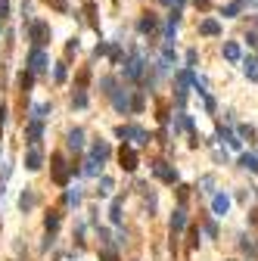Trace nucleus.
Listing matches in <instances>:
<instances>
[{
    "instance_id": "obj_47",
    "label": "nucleus",
    "mask_w": 258,
    "mask_h": 261,
    "mask_svg": "<svg viewBox=\"0 0 258 261\" xmlns=\"http://www.w3.org/2000/svg\"><path fill=\"white\" fill-rule=\"evenodd\" d=\"M159 3H174V0H159Z\"/></svg>"
},
{
    "instance_id": "obj_18",
    "label": "nucleus",
    "mask_w": 258,
    "mask_h": 261,
    "mask_svg": "<svg viewBox=\"0 0 258 261\" xmlns=\"http://www.w3.org/2000/svg\"><path fill=\"white\" fill-rule=\"evenodd\" d=\"M103 165H106V162H97L93 156H87V159H84V165H81V174H87V177H100Z\"/></svg>"
},
{
    "instance_id": "obj_32",
    "label": "nucleus",
    "mask_w": 258,
    "mask_h": 261,
    "mask_svg": "<svg viewBox=\"0 0 258 261\" xmlns=\"http://www.w3.org/2000/svg\"><path fill=\"white\" fill-rule=\"evenodd\" d=\"M100 87H103V93H106V97H112V93H115V78H100Z\"/></svg>"
},
{
    "instance_id": "obj_36",
    "label": "nucleus",
    "mask_w": 258,
    "mask_h": 261,
    "mask_svg": "<svg viewBox=\"0 0 258 261\" xmlns=\"http://www.w3.org/2000/svg\"><path fill=\"white\" fill-rule=\"evenodd\" d=\"M240 249H243V252H255V243H249V236H240Z\"/></svg>"
},
{
    "instance_id": "obj_37",
    "label": "nucleus",
    "mask_w": 258,
    "mask_h": 261,
    "mask_svg": "<svg viewBox=\"0 0 258 261\" xmlns=\"http://www.w3.org/2000/svg\"><path fill=\"white\" fill-rule=\"evenodd\" d=\"M212 156H215V162H218V165H227V162H230V156H227V152H224V149H215V152H212Z\"/></svg>"
},
{
    "instance_id": "obj_12",
    "label": "nucleus",
    "mask_w": 258,
    "mask_h": 261,
    "mask_svg": "<svg viewBox=\"0 0 258 261\" xmlns=\"http://www.w3.org/2000/svg\"><path fill=\"white\" fill-rule=\"evenodd\" d=\"M227 211H230V196L227 193H215L212 196V215L215 218H224Z\"/></svg>"
},
{
    "instance_id": "obj_19",
    "label": "nucleus",
    "mask_w": 258,
    "mask_h": 261,
    "mask_svg": "<svg viewBox=\"0 0 258 261\" xmlns=\"http://www.w3.org/2000/svg\"><path fill=\"white\" fill-rule=\"evenodd\" d=\"M109 221L115 224V227H122V196H112V202H109Z\"/></svg>"
},
{
    "instance_id": "obj_10",
    "label": "nucleus",
    "mask_w": 258,
    "mask_h": 261,
    "mask_svg": "<svg viewBox=\"0 0 258 261\" xmlns=\"http://www.w3.org/2000/svg\"><path fill=\"white\" fill-rule=\"evenodd\" d=\"M25 168H28V171H41V168H44V152H41V146H28V149H25Z\"/></svg>"
},
{
    "instance_id": "obj_5",
    "label": "nucleus",
    "mask_w": 258,
    "mask_h": 261,
    "mask_svg": "<svg viewBox=\"0 0 258 261\" xmlns=\"http://www.w3.org/2000/svg\"><path fill=\"white\" fill-rule=\"evenodd\" d=\"M152 174H156V177H159L162 184H171V187H174V184L181 181V174H178V168H174L171 162H165V159L152 162Z\"/></svg>"
},
{
    "instance_id": "obj_8",
    "label": "nucleus",
    "mask_w": 258,
    "mask_h": 261,
    "mask_svg": "<svg viewBox=\"0 0 258 261\" xmlns=\"http://www.w3.org/2000/svg\"><path fill=\"white\" fill-rule=\"evenodd\" d=\"M143 75H146L143 59H140V56H131V59L125 63V78H128V81H140Z\"/></svg>"
},
{
    "instance_id": "obj_27",
    "label": "nucleus",
    "mask_w": 258,
    "mask_h": 261,
    "mask_svg": "<svg viewBox=\"0 0 258 261\" xmlns=\"http://www.w3.org/2000/svg\"><path fill=\"white\" fill-rule=\"evenodd\" d=\"M47 115H50V103H38V106H31V118H38V122H44Z\"/></svg>"
},
{
    "instance_id": "obj_38",
    "label": "nucleus",
    "mask_w": 258,
    "mask_h": 261,
    "mask_svg": "<svg viewBox=\"0 0 258 261\" xmlns=\"http://www.w3.org/2000/svg\"><path fill=\"white\" fill-rule=\"evenodd\" d=\"M31 84H34V75H31V72H25V75H22V90L28 93V90H31Z\"/></svg>"
},
{
    "instance_id": "obj_2",
    "label": "nucleus",
    "mask_w": 258,
    "mask_h": 261,
    "mask_svg": "<svg viewBox=\"0 0 258 261\" xmlns=\"http://www.w3.org/2000/svg\"><path fill=\"white\" fill-rule=\"evenodd\" d=\"M50 162H53V181L60 184V187H68V177L81 171V168H75V165H68V162L60 156V152H53V156H50Z\"/></svg>"
},
{
    "instance_id": "obj_14",
    "label": "nucleus",
    "mask_w": 258,
    "mask_h": 261,
    "mask_svg": "<svg viewBox=\"0 0 258 261\" xmlns=\"http://www.w3.org/2000/svg\"><path fill=\"white\" fill-rule=\"evenodd\" d=\"M90 156L97 159V162H106L112 156V146L106 143V140H93V143H90Z\"/></svg>"
},
{
    "instance_id": "obj_24",
    "label": "nucleus",
    "mask_w": 258,
    "mask_h": 261,
    "mask_svg": "<svg viewBox=\"0 0 258 261\" xmlns=\"http://www.w3.org/2000/svg\"><path fill=\"white\" fill-rule=\"evenodd\" d=\"M224 59H227V63H240V59H243V53H240V44L227 41V44H224Z\"/></svg>"
},
{
    "instance_id": "obj_45",
    "label": "nucleus",
    "mask_w": 258,
    "mask_h": 261,
    "mask_svg": "<svg viewBox=\"0 0 258 261\" xmlns=\"http://www.w3.org/2000/svg\"><path fill=\"white\" fill-rule=\"evenodd\" d=\"M246 41H249V47H258V34H255V31H249V38H246Z\"/></svg>"
},
{
    "instance_id": "obj_21",
    "label": "nucleus",
    "mask_w": 258,
    "mask_h": 261,
    "mask_svg": "<svg viewBox=\"0 0 258 261\" xmlns=\"http://www.w3.org/2000/svg\"><path fill=\"white\" fill-rule=\"evenodd\" d=\"M240 63H243V72H246V78H249V81H258V59L246 56V59H240Z\"/></svg>"
},
{
    "instance_id": "obj_13",
    "label": "nucleus",
    "mask_w": 258,
    "mask_h": 261,
    "mask_svg": "<svg viewBox=\"0 0 258 261\" xmlns=\"http://www.w3.org/2000/svg\"><path fill=\"white\" fill-rule=\"evenodd\" d=\"M218 140H221V143H227L230 149H243V140H240V134H233V130H230V128H224V125L218 128Z\"/></svg>"
},
{
    "instance_id": "obj_1",
    "label": "nucleus",
    "mask_w": 258,
    "mask_h": 261,
    "mask_svg": "<svg viewBox=\"0 0 258 261\" xmlns=\"http://www.w3.org/2000/svg\"><path fill=\"white\" fill-rule=\"evenodd\" d=\"M115 137L128 140L131 146H146L149 143V134L140 125H119V128H115Z\"/></svg>"
},
{
    "instance_id": "obj_7",
    "label": "nucleus",
    "mask_w": 258,
    "mask_h": 261,
    "mask_svg": "<svg viewBox=\"0 0 258 261\" xmlns=\"http://www.w3.org/2000/svg\"><path fill=\"white\" fill-rule=\"evenodd\" d=\"M65 146L72 149V152H84L87 149V134H84V128H72L65 134Z\"/></svg>"
},
{
    "instance_id": "obj_29",
    "label": "nucleus",
    "mask_w": 258,
    "mask_h": 261,
    "mask_svg": "<svg viewBox=\"0 0 258 261\" xmlns=\"http://www.w3.org/2000/svg\"><path fill=\"white\" fill-rule=\"evenodd\" d=\"M237 134H240V140H249V143H255V128L252 125H240V130H237Z\"/></svg>"
},
{
    "instance_id": "obj_31",
    "label": "nucleus",
    "mask_w": 258,
    "mask_h": 261,
    "mask_svg": "<svg viewBox=\"0 0 258 261\" xmlns=\"http://www.w3.org/2000/svg\"><path fill=\"white\" fill-rule=\"evenodd\" d=\"M202 230H205L208 240H218V224H215L212 218H205V221H202Z\"/></svg>"
},
{
    "instance_id": "obj_39",
    "label": "nucleus",
    "mask_w": 258,
    "mask_h": 261,
    "mask_svg": "<svg viewBox=\"0 0 258 261\" xmlns=\"http://www.w3.org/2000/svg\"><path fill=\"white\" fill-rule=\"evenodd\" d=\"M9 16V0H0V19Z\"/></svg>"
},
{
    "instance_id": "obj_35",
    "label": "nucleus",
    "mask_w": 258,
    "mask_h": 261,
    "mask_svg": "<svg viewBox=\"0 0 258 261\" xmlns=\"http://www.w3.org/2000/svg\"><path fill=\"white\" fill-rule=\"evenodd\" d=\"M137 112H143V93L140 90H134V115Z\"/></svg>"
},
{
    "instance_id": "obj_6",
    "label": "nucleus",
    "mask_w": 258,
    "mask_h": 261,
    "mask_svg": "<svg viewBox=\"0 0 258 261\" xmlns=\"http://www.w3.org/2000/svg\"><path fill=\"white\" fill-rule=\"evenodd\" d=\"M47 68H50V56L44 53V47H31V53H28V72L31 75H44Z\"/></svg>"
},
{
    "instance_id": "obj_40",
    "label": "nucleus",
    "mask_w": 258,
    "mask_h": 261,
    "mask_svg": "<svg viewBox=\"0 0 258 261\" xmlns=\"http://www.w3.org/2000/svg\"><path fill=\"white\" fill-rule=\"evenodd\" d=\"M53 240H56V236H53V233H47V236H44V246H41V249H44V252H47V249H53Z\"/></svg>"
},
{
    "instance_id": "obj_20",
    "label": "nucleus",
    "mask_w": 258,
    "mask_h": 261,
    "mask_svg": "<svg viewBox=\"0 0 258 261\" xmlns=\"http://www.w3.org/2000/svg\"><path fill=\"white\" fill-rule=\"evenodd\" d=\"M81 199H84V193H81V187H78V184L65 190V205H72V208H78V205H81Z\"/></svg>"
},
{
    "instance_id": "obj_23",
    "label": "nucleus",
    "mask_w": 258,
    "mask_h": 261,
    "mask_svg": "<svg viewBox=\"0 0 258 261\" xmlns=\"http://www.w3.org/2000/svg\"><path fill=\"white\" fill-rule=\"evenodd\" d=\"M240 168L258 174V156H255V152H243V156H240Z\"/></svg>"
},
{
    "instance_id": "obj_44",
    "label": "nucleus",
    "mask_w": 258,
    "mask_h": 261,
    "mask_svg": "<svg viewBox=\"0 0 258 261\" xmlns=\"http://www.w3.org/2000/svg\"><path fill=\"white\" fill-rule=\"evenodd\" d=\"M44 3H50V6H56V9H65V0H44Z\"/></svg>"
},
{
    "instance_id": "obj_9",
    "label": "nucleus",
    "mask_w": 258,
    "mask_h": 261,
    "mask_svg": "<svg viewBox=\"0 0 258 261\" xmlns=\"http://www.w3.org/2000/svg\"><path fill=\"white\" fill-rule=\"evenodd\" d=\"M41 137H44V122H38V118H28V125H25V140H28V146H38Z\"/></svg>"
},
{
    "instance_id": "obj_4",
    "label": "nucleus",
    "mask_w": 258,
    "mask_h": 261,
    "mask_svg": "<svg viewBox=\"0 0 258 261\" xmlns=\"http://www.w3.org/2000/svg\"><path fill=\"white\" fill-rule=\"evenodd\" d=\"M112 106H115V112H119V115H134V90H115L112 93Z\"/></svg>"
},
{
    "instance_id": "obj_11",
    "label": "nucleus",
    "mask_w": 258,
    "mask_h": 261,
    "mask_svg": "<svg viewBox=\"0 0 258 261\" xmlns=\"http://www.w3.org/2000/svg\"><path fill=\"white\" fill-rule=\"evenodd\" d=\"M119 162H122L125 171H137V165H140V162H137V149H134V146H122V149H119Z\"/></svg>"
},
{
    "instance_id": "obj_30",
    "label": "nucleus",
    "mask_w": 258,
    "mask_h": 261,
    "mask_svg": "<svg viewBox=\"0 0 258 261\" xmlns=\"http://www.w3.org/2000/svg\"><path fill=\"white\" fill-rule=\"evenodd\" d=\"M240 9H243V0H233V3H227L221 13H224L227 19H233V16H240Z\"/></svg>"
},
{
    "instance_id": "obj_26",
    "label": "nucleus",
    "mask_w": 258,
    "mask_h": 261,
    "mask_svg": "<svg viewBox=\"0 0 258 261\" xmlns=\"http://www.w3.org/2000/svg\"><path fill=\"white\" fill-rule=\"evenodd\" d=\"M199 193H205V196H215L218 190H215V177L212 174H205L202 181H199Z\"/></svg>"
},
{
    "instance_id": "obj_17",
    "label": "nucleus",
    "mask_w": 258,
    "mask_h": 261,
    "mask_svg": "<svg viewBox=\"0 0 258 261\" xmlns=\"http://www.w3.org/2000/svg\"><path fill=\"white\" fill-rule=\"evenodd\" d=\"M184 227H187V208H174L171 211V233L178 236Z\"/></svg>"
},
{
    "instance_id": "obj_22",
    "label": "nucleus",
    "mask_w": 258,
    "mask_h": 261,
    "mask_svg": "<svg viewBox=\"0 0 258 261\" xmlns=\"http://www.w3.org/2000/svg\"><path fill=\"white\" fill-rule=\"evenodd\" d=\"M137 28H140V34H152V31H156V28H159V19L146 13L143 19H140V22H137Z\"/></svg>"
},
{
    "instance_id": "obj_43",
    "label": "nucleus",
    "mask_w": 258,
    "mask_h": 261,
    "mask_svg": "<svg viewBox=\"0 0 258 261\" xmlns=\"http://www.w3.org/2000/svg\"><path fill=\"white\" fill-rule=\"evenodd\" d=\"M103 53H109V44H97V50H93V56H103Z\"/></svg>"
},
{
    "instance_id": "obj_34",
    "label": "nucleus",
    "mask_w": 258,
    "mask_h": 261,
    "mask_svg": "<svg viewBox=\"0 0 258 261\" xmlns=\"http://www.w3.org/2000/svg\"><path fill=\"white\" fill-rule=\"evenodd\" d=\"M65 75H68V68H65V63H56V72H53V78H56V84H63V81H65Z\"/></svg>"
},
{
    "instance_id": "obj_42",
    "label": "nucleus",
    "mask_w": 258,
    "mask_h": 261,
    "mask_svg": "<svg viewBox=\"0 0 258 261\" xmlns=\"http://www.w3.org/2000/svg\"><path fill=\"white\" fill-rule=\"evenodd\" d=\"M109 56H112V63H115V65L122 63V50H119V47H112V53H109Z\"/></svg>"
},
{
    "instance_id": "obj_3",
    "label": "nucleus",
    "mask_w": 258,
    "mask_h": 261,
    "mask_svg": "<svg viewBox=\"0 0 258 261\" xmlns=\"http://www.w3.org/2000/svg\"><path fill=\"white\" fill-rule=\"evenodd\" d=\"M50 25H47V22L44 19H31L28 22V41L34 44V47H47V44H50Z\"/></svg>"
},
{
    "instance_id": "obj_33",
    "label": "nucleus",
    "mask_w": 258,
    "mask_h": 261,
    "mask_svg": "<svg viewBox=\"0 0 258 261\" xmlns=\"http://www.w3.org/2000/svg\"><path fill=\"white\" fill-rule=\"evenodd\" d=\"M72 106H75V109H84V106H87V93H84V90H75Z\"/></svg>"
},
{
    "instance_id": "obj_15",
    "label": "nucleus",
    "mask_w": 258,
    "mask_h": 261,
    "mask_svg": "<svg viewBox=\"0 0 258 261\" xmlns=\"http://www.w3.org/2000/svg\"><path fill=\"white\" fill-rule=\"evenodd\" d=\"M34 205H38V193H34L31 187H25V190H22V193H19V208H22V211H25V215H28V211H31Z\"/></svg>"
},
{
    "instance_id": "obj_41",
    "label": "nucleus",
    "mask_w": 258,
    "mask_h": 261,
    "mask_svg": "<svg viewBox=\"0 0 258 261\" xmlns=\"http://www.w3.org/2000/svg\"><path fill=\"white\" fill-rule=\"evenodd\" d=\"M87 13H90V16L97 13V9H93V3H90V0H87ZM90 25H93V28H100V22H97V19H90Z\"/></svg>"
},
{
    "instance_id": "obj_16",
    "label": "nucleus",
    "mask_w": 258,
    "mask_h": 261,
    "mask_svg": "<svg viewBox=\"0 0 258 261\" xmlns=\"http://www.w3.org/2000/svg\"><path fill=\"white\" fill-rule=\"evenodd\" d=\"M199 34H205V38H218V34H221V22L218 19H202V22H199Z\"/></svg>"
},
{
    "instance_id": "obj_46",
    "label": "nucleus",
    "mask_w": 258,
    "mask_h": 261,
    "mask_svg": "<svg viewBox=\"0 0 258 261\" xmlns=\"http://www.w3.org/2000/svg\"><path fill=\"white\" fill-rule=\"evenodd\" d=\"M243 6H258V0H243Z\"/></svg>"
},
{
    "instance_id": "obj_25",
    "label": "nucleus",
    "mask_w": 258,
    "mask_h": 261,
    "mask_svg": "<svg viewBox=\"0 0 258 261\" xmlns=\"http://www.w3.org/2000/svg\"><path fill=\"white\" fill-rule=\"evenodd\" d=\"M60 224H63L60 211H50V215L44 218V227H47V233H56V230H60Z\"/></svg>"
},
{
    "instance_id": "obj_28",
    "label": "nucleus",
    "mask_w": 258,
    "mask_h": 261,
    "mask_svg": "<svg viewBox=\"0 0 258 261\" xmlns=\"http://www.w3.org/2000/svg\"><path fill=\"white\" fill-rule=\"evenodd\" d=\"M112 187H115V184H112V177H100V181H97V193H100V196H109V193H112Z\"/></svg>"
}]
</instances>
